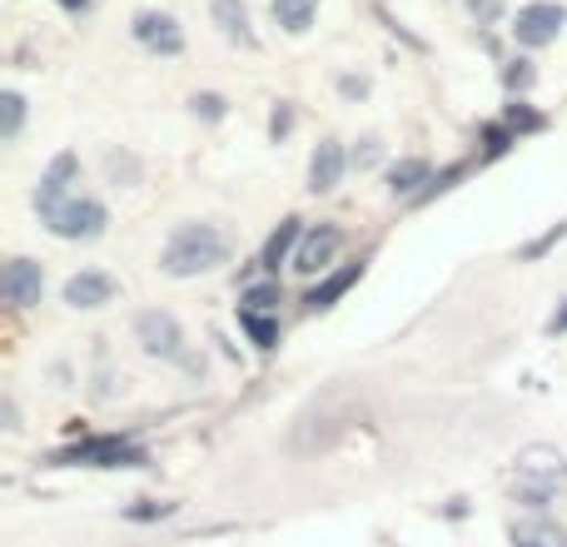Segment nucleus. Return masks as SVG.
I'll return each instance as SVG.
<instances>
[{"instance_id": "f257e3e1", "label": "nucleus", "mask_w": 567, "mask_h": 547, "mask_svg": "<svg viewBox=\"0 0 567 547\" xmlns=\"http://www.w3.org/2000/svg\"><path fill=\"white\" fill-rule=\"evenodd\" d=\"M225 259H229L225 229L189 219V225H179L175 235L165 239V249H159V274H169V279H199V274L219 269Z\"/></svg>"}, {"instance_id": "4be33fe9", "label": "nucleus", "mask_w": 567, "mask_h": 547, "mask_svg": "<svg viewBox=\"0 0 567 547\" xmlns=\"http://www.w3.org/2000/svg\"><path fill=\"white\" fill-rule=\"evenodd\" d=\"M503 125H508L513 135H533V130H543V125H548V120H543L538 110L528 105V100H513V105L503 110Z\"/></svg>"}, {"instance_id": "5701e85b", "label": "nucleus", "mask_w": 567, "mask_h": 547, "mask_svg": "<svg viewBox=\"0 0 567 547\" xmlns=\"http://www.w3.org/2000/svg\"><path fill=\"white\" fill-rule=\"evenodd\" d=\"M508 145H518V135H513L508 125H483V159H498V155H508Z\"/></svg>"}, {"instance_id": "6e6552de", "label": "nucleus", "mask_w": 567, "mask_h": 547, "mask_svg": "<svg viewBox=\"0 0 567 547\" xmlns=\"http://www.w3.org/2000/svg\"><path fill=\"white\" fill-rule=\"evenodd\" d=\"M130 30H135V40L145 50H155V55H179V50H185V30H179V20L169 16V10H140V16L130 20Z\"/></svg>"}, {"instance_id": "393cba45", "label": "nucleus", "mask_w": 567, "mask_h": 547, "mask_svg": "<svg viewBox=\"0 0 567 547\" xmlns=\"http://www.w3.org/2000/svg\"><path fill=\"white\" fill-rule=\"evenodd\" d=\"M533 80H538V70H533V60H508L503 65V85L518 95V90H533Z\"/></svg>"}, {"instance_id": "f8f14e48", "label": "nucleus", "mask_w": 567, "mask_h": 547, "mask_svg": "<svg viewBox=\"0 0 567 547\" xmlns=\"http://www.w3.org/2000/svg\"><path fill=\"white\" fill-rule=\"evenodd\" d=\"M0 293H6V303H16V309H30V303H40V293H45V269H40L35 259H10L6 274H0Z\"/></svg>"}, {"instance_id": "dca6fc26", "label": "nucleus", "mask_w": 567, "mask_h": 547, "mask_svg": "<svg viewBox=\"0 0 567 547\" xmlns=\"http://www.w3.org/2000/svg\"><path fill=\"white\" fill-rule=\"evenodd\" d=\"M209 16H215L219 35H225L229 45L259 50V35H255V25H249V6H245V0H215V6H209Z\"/></svg>"}, {"instance_id": "bb28decb", "label": "nucleus", "mask_w": 567, "mask_h": 547, "mask_svg": "<svg viewBox=\"0 0 567 547\" xmlns=\"http://www.w3.org/2000/svg\"><path fill=\"white\" fill-rule=\"evenodd\" d=\"M468 6V16L478 20V25H498L503 10H508V0H463Z\"/></svg>"}, {"instance_id": "72a5a7b5", "label": "nucleus", "mask_w": 567, "mask_h": 547, "mask_svg": "<svg viewBox=\"0 0 567 547\" xmlns=\"http://www.w3.org/2000/svg\"><path fill=\"white\" fill-rule=\"evenodd\" d=\"M55 6H60V10H70V16H85L90 0H55Z\"/></svg>"}, {"instance_id": "412c9836", "label": "nucleus", "mask_w": 567, "mask_h": 547, "mask_svg": "<svg viewBox=\"0 0 567 547\" xmlns=\"http://www.w3.org/2000/svg\"><path fill=\"white\" fill-rule=\"evenodd\" d=\"M20 125H25V95L6 90V95H0V140H16Z\"/></svg>"}, {"instance_id": "4468645a", "label": "nucleus", "mask_w": 567, "mask_h": 547, "mask_svg": "<svg viewBox=\"0 0 567 547\" xmlns=\"http://www.w3.org/2000/svg\"><path fill=\"white\" fill-rule=\"evenodd\" d=\"M303 245V219H279V229L265 239V249H259V269L265 274H279V265H293V255H299Z\"/></svg>"}, {"instance_id": "c756f323", "label": "nucleus", "mask_w": 567, "mask_h": 547, "mask_svg": "<svg viewBox=\"0 0 567 547\" xmlns=\"http://www.w3.org/2000/svg\"><path fill=\"white\" fill-rule=\"evenodd\" d=\"M289 130H293V105H289V100H284V105H275V115H269V135L284 140V135H289Z\"/></svg>"}, {"instance_id": "2eb2a0df", "label": "nucleus", "mask_w": 567, "mask_h": 547, "mask_svg": "<svg viewBox=\"0 0 567 547\" xmlns=\"http://www.w3.org/2000/svg\"><path fill=\"white\" fill-rule=\"evenodd\" d=\"M433 185V165L423 155H403L389 165V195L393 199H419Z\"/></svg>"}, {"instance_id": "c85d7f7f", "label": "nucleus", "mask_w": 567, "mask_h": 547, "mask_svg": "<svg viewBox=\"0 0 567 547\" xmlns=\"http://www.w3.org/2000/svg\"><path fill=\"white\" fill-rule=\"evenodd\" d=\"M558 239H567V225H553V229H548V235H543V239H533V245L523 249V259H543V255H548L553 245H558Z\"/></svg>"}, {"instance_id": "aec40b11", "label": "nucleus", "mask_w": 567, "mask_h": 547, "mask_svg": "<svg viewBox=\"0 0 567 547\" xmlns=\"http://www.w3.org/2000/svg\"><path fill=\"white\" fill-rule=\"evenodd\" d=\"M284 303V289L275 279H265V283H249L245 293H239V309H255V313H275Z\"/></svg>"}, {"instance_id": "39448f33", "label": "nucleus", "mask_w": 567, "mask_h": 547, "mask_svg": "<svg viewBox=\"0 0 567 547\" xmlns=\"http://www.w3.org/2000/svg\"><path fill=\"white\" fill-rule=\"evenodd\" d=\"M563 30H567V6H558V0H533V6H523L518 16H513V40H518L523 50L553 45Z\"/></svg>"}, {"instance_id": "0eeeda50", "label": "nucleus", "mask_w": 567, "mask_h": 547, "mask_svg": "<svg viewBox=\"0 0 567 547\" xmlns=\"http://www.w3.org/2000/svg\"><path fill=\"white\" fill-rule=\"evenodd\" d=\"M80 159L70 155V149H60L55 159L45 165V175H40V185H35V209H40V219L45 215H55L65 199H75L80 195Z\"/></svg>"}, {"instance_id": "ddd939ff", "label": "nucleus", "mask_w": 567, "mask_h": 547, "mask_svg": "<svg viewBox=\"0 0 567 547\" xmlns=\"http://www.w3.org/2000/svg\"><path fill=\"white\" fill-rule=\"evenodd\" d=\"M363 269H369V265H363V259H353V265H339V269H329V274H323V279L309 289V299H303V303H309V313L333 309V303H339L343 293H349L353 283L363 279Z\"/></svg>"}, {"instance_id": "2f4dec72", "label": "nucleus", "mask_w": 567, "mask_h": 547, "mask_svg": "<svg viewBox=\"0 0 567 547\" xmlns=\"http://www.w3.org/2000/svg\"><path fill=\"white\" fill-rule=\"evenodd\" d=\"M339 90H343V95H349V100H353V95H369V80H353V75H343V80H339Z\"/></svg>"}, {"instance_id": "a211bd4d", "label": "nucleus", "mask_w": 567, "mask_h": 547, "mask_svg": "<svg viewBox=\"0 0 567 547\" xmlns=\"http://www.w3.org/2000/svg\"><path fill=\"white\" fill-rule=\"evenodd\" d=\"M239 329L249 333V343H255V349H275V343H279V313L239 309Z\"/></svg>"}, {"instance_id": "473e14b6", "label": "nucleus", "mask_w": 567, "mask_h": 547, "mask_svg": "<svg viewBox=\"0 0 567 547\" xmlns=\"http://www.w3.org/2000/svg\"><path fill=\"white\" fill-rule=\"evenodd\" d=\"M548 333H567V299H563V309L548 319Z\"/></svg>"}, {"instance_id": "7ed1b4c3", "label": "nucleus", "mask_w": 567, "mask_h": 547, "mask_svg": "<svg viewBox=\"0 0 567 547\" xmlns=\"http://www.w3.org/2000/svg\"><path fill=\"white\" fill-rule=\"evenodd\" d=\"M567 483V458L558 448H523L518 453V498L528 508H548V498Z\"/></svg>"}, {"instance_id": "b1692460", "label": "nucleus", "mask_w": 567, "mask_h": 547, "mask_svg": "<svg viewBox=\"0 0 567 547\" xmlns=\"http://www.w3.org/2000/svg\"><path fill=\"white\" fill-rule=\"evenodd\" d=\"M179 503H159V498H140V503H130L125 508V518L130 523H159V518H169Z\"/></svg>"}, {"instance_id": "f3484780", "label": "nucleus", "mask_w": 567, "mask_h": 547, "mask_svg": "<svg viewBox=\"0 0 567 547\" xmlns=\"http://www.w3.org/2000/svg\"><path fill=\"white\" fill-rule=\"evenodd\" d=\"M508 538H513V547H567V533L558 528V523H543V518L513 523Z\"/></svg>"}, {"instance_id": "1a4fd4ad", "label": "nucleus", "mask_w": 567, "mask_h": 547, "mask_svg": "<svg viewBox=\"0 0 567 547\" xmlns=\"http://www.w3.org/2000/svg\"><path fill=\"white\" fill-rule=\"evenodd\" d=\"M349 165H353V155L339 140H319L309 155V195H333L343 185V175H349Z\"/></svg>"}, {"instance_id": "7c9ffc66", "label": "nucleus", "mask_w": 567, "mask_h": 547, "mask_svg": "<svg viewBox=\"0 0 567 547\" xmlns=\"http://www.w3.org/2000/svg\"><path fill=\"white\" fill-rule=\"evenodd\" d=\"M373 159H379V140H363V149H353V165H373Z\"/></svg>"}, {"instance_id": "a878e982", "label": "nucleus", "mask_w": 567, "mask_h": 547, "mask_svg": "<svg viewBox=\"0 0 567 547\" xmlns=\"http://www.w3.org/2000/svg\"><path fill=\"white\" fill-rule=\"evenodd\" d=\"M463 175H468V165H449V169H443V175H433V185L429 189H423V195L419 199H413V205H429V199L433 195H443V189H453V185H458V179Z\"/></svg>"}, {"instance_id": "6ab92c4d", "label": "nucleus", "mask_w": 567, "mask_h": 547, "mask_svg": "<svg viewBox=\"0 0 567 547\" xmlns=\"http://www.w3.org/2000/svg\"><path fill=\"white\" fill-rule=\"evenodd\" d=\"M313 16H319V0H275V20L289 35H303L313 25Z\"/></svg>"}, {"instance_id": "423d86ee", "label": "nucleus", "mask_w": 567, "mask_h": 547, "mask_svg": "<svg viewBox=\"0 0 567 547\" xmlns=\"http://www.w3.org/2000/svg\"><path fill=\"white\" fill-rule=\"evenodd\" d=\"M135 339L150 359H185V329L169 309H145L135 319Z\"/></svg>"}, {"instance_id": "f03ea898", "label": "nucleus", "mask_w": 567, "mask_h": 547, "mask_svg": "<svg viewBox=\"0 0 567 547\" xmlns=\"http://www.w3.org/2000/svg\"><path fill=\"white\" fill-rule=\"evenodd\" d=\"M150 453L140 448L130 433H110V438H85L75 448L50 453V468H145Z\"/></svg>"}, {"instance_id": "9d476101", "label": "nucleus", "mask_w": 567, "mask_h": 547, "mask_svg": "<svg viewBox=\"0 0 567 547\" xmlns=\"http://www.w3.org/2000/svg\"><path fill=\"white\" fill-rule=\"evenodd\" d=\"M120 293V279L115 274H105V269H80V274H70L65 279V293L60 299L70 303V309H105L110 299Z\"/></svg>"}, {"instance_id": "cd10ccee", "label": "nucleus", "mask_w": 567, "mask_h": 547, "mask_svg": "<svg viewBox=\"0 0 567 547\" xmlns=\"http://www.w3.org/2000/svg\"><path fill=\"white\" fill-rule=\"evenodd\" d=\"M189 105H195V115H205V120H225V115H229V100H225V95H215V90L195 95Z\"/></svg>"}, {"instance_id": "9b49d317", "label": "nucleus", "mask_w": 567, "mask_h": 547, "mask_svg": "<svg viewBox=\"0 0 567 547\" xmlns=\"http://www.w3.org/2000/svg\"><path fill=\"white\" fill-rule=\"evenodd\" d=\"M339 249H343L339 225H313V229H303V245H299V255H293V269L299 274H329Z\"/></svg>"}, {"instance_id": "20e7f679", "label": "nucleus", "mask_w": 567, "mask_h": 547, "mask_svg": "<svg viewBox=\"0 0 567 547\" xmlns=\"http://www.w3.org/2000/svg\"><path fill=\"white\" fill-rule=\"evenodd\" d=\"M45 229L55 239H65V245H90V239H100L110 229V209L95 195H75L55 215H45Z\"/></svg>"}]
</instances>
